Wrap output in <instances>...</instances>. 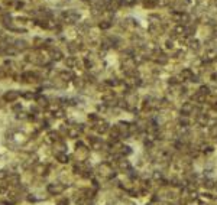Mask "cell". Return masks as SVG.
I'll use <instances>...</instances> for the list:
<instances>
[{
	"instance_id": "19",
	"label": "cell",
	"mask_w": 217,
	"mask_h": 205,
	"mask_svg": "<svg viewBox=\"0 0 217 205\" xmlns=\"http://www.w3.org/2000/svg\"><path fill=\"white\" fill-rule=\"evenodd\" d=\"M36 171H38V173H43L45 172V168H43L42 165L41 166H36Z\"/></svg>"
},
{
	"instance_id": "4",
	"label": "cell",
	"mask_w": 217,
	"mask_h": 205,
	"mask_svg": "<svg viewBox=\"0 0 217 205\" xmlns=\"http://www.w3.org/2000/svg\"><path fill=\"white\" fill-rule=\"evenodd\" d=\"M13 43H15L13 46H15L18 51H25V49H28V46H29L28 42H26V41H23V39H18V41H15Z\"/></svg>"
},
{
	"instance_id": "8",
	"label": "cell",
	"mask_w": 217,
	"mask_h": 205,
	"mask_svg": "<svg viewBox=\"0 0 217 205\" xmlns=\"http://www.w3.org/2000/svg\"><path fill=\"white\" fill-rule=\"evenodd\" d=\"M7 181H9V184L10 185H18L19 184V175H10V176H7ZM7 184V185H9Z\"/></svg>"
},
{
	"instance_id": "2",
	"label": "cell",
	"mask_w": 217,
	"mask_h": 205,
	"mask_svg": "<svg viewBox=\"0 0 217 205\" xmlns=\"http://www.w3.org/2000/svg\"><path fill=\"white\" fill-rule=\"evenodd\" d=\"M64 191V186L59 184H49L48 185V192L52 195H56V194H61Z\"/></svg>"
},
{
	"instance_id": "16",
	"label": "cell",
	"mask_w": 217,
	"mask_h": 205,
	"mask_svg": "<svg viewBox=\"0 0 217 205\" xmlns=\"http://www.w3.org/2000/svg\"><path fill=\"white\" fill-rule=\"evenodd\" d=\"M48 137H49L51 140H56V133H54V131H51V133L48 134Z\"/></svg>"
},
{
	"instance_id": "12",
	"label": "cell",
	"mask_w": 217,
	"mask_h": 205,
	"mask_svg": "<svg viewBox=\"0 0 217 205\" xmlns=\"http://www.w3.org/2000/svg\"><path fill=\"white\" fill-rule=\"evenodd\" d=\"M110 26H111V22H108V20H103L100 23V28L101 29H108Z\"/></svg>"
},
{
	"instance_id": "14",
	"label": "cell",
	"mask_w": 217,
	"mask_h": 205,
	"mask_svg": "<svg viewBox=\"0 0 217 205\" xmlns=\"http://www.w3.org/2000/svg\"><path fill=\"white\" fill-rule=\"evenodd\" d=\"M16 117H18V119H22V120L28 119V116H26V114H25V113H21V111H19V113H18V116H16Z\"/></svg>"
},
{
	"instance_id": "3",
	"label": "cell",
	"mask_w": 217,
	"mask_h": 205,
	"mask_svg": "<svg viewBox=\"0 0 217 205\" xmlns=\"http://www.w3.org/2000/svg\"><path fill=\"white\" fill-rule=\"evenodd\" d=\"M19 96H21V94H19L18 91H13V90H12V91H7V93L3 96V98H4V101H9V103H12V101L18 100Z\"/></svg>"
},
{
	"instance_id": "18",
	"label": "cell",
	"mask_w": 217,
	"mask_h": 205,
	"mask_svg": "<svg viewBox=\"0 0 217 205\" xmlns=\"http://www.w3.org/2000/svg\"><path fill=\"white\" fill-rule=\"evenodd\" d=\"M23 97H25V98H33V97H35V94H33V93H25V94H23Z\"/></svg>"
},
{
	"instance_id": "5",
	"label": "cell",
	"mask_w": 217,
	"mask_h": 205,
	"mask_svg": "<svg viewBox=\"0 0 217 205\" xmlns=\"http://www.w3.org/2000/svg\"><path fill=\"white\" fill-rule=\"evenodd\" d=\"M49 55H51V58L55 59V61H61V59L64 58V54H62L59 49H51V51H49Z\"/></svg>"
},
{
	"instance_id": "9",
	"label": "cell",
	"mask_w": 217,
	"mask_h": 205,
	"mask_svg": "<svg viewBox=\"0 0 217 205\" xmlns=\"http://www.w3.org/2000/svg\"><path fill=\"white\" fill-rule=\"evenodd\" d=\"M36 100H38V104H39L41 107H48V104H49V103H48V98L42 97V96H38Z\"/></svg>"
},
{
	"instance_id": "1",
	"label": "cell",
	"mask_w": 217,
	"mask_h": 205,
	"mask_svg": "<svg viewBox=\"0 0 217 205\" xmlns=\"http://www.w3.org/2000/svg\"><path fill=\"white\" fill-rule=\"evenodd\" d=\"M62 18H64L67 22L73 23V22L80 20V13H77V12H74V10H68V12H64V13H62Z\"/></svg>"
},
{
	"instance_id": "13",
	"label": "cell",
	"mask_w": 217,
	"mask_h": 205,
	"mask_svg": "<svg viewBox=\"0 0 217 205\" xmlns=\"http://www.w3.org/2000/svg\"><path fill=\"white\" fill-rule=\"evenodd\" d=\"M6 178H7V172L4 169H0V181L1 179H6Z\"/></svg>"
},
{
	"instance_id": "20",
	"label": "cell",
	"mask_w": 217,
	"mask_h": 205,
	"mask_svg": "<svg viewBox=\"0 0 217 205\" xmlns=\"http://www.w3.org/2000/svg\"><path fill=\"white\" fill-rule=\"evenodd\" d=\"M13 110L19 111V110H22V106H21V104H16V106H13Z\"/></svg>"
},
{
	"instance_id": "21",
	"label": "cell",
	"mask_w": 217,
	"mask_h": 205,
	"mask_svg": "<svg viewBox=\"0 0 217 205\" xmlns=\"http://www.w3.org/2000/svg\"><path fill=\"white\" fill-rule=\"evenodd\" d=\"M68 204V201H67V199H62V201H59V202H58V205H67Z\"/></svg>"
},
{
	"instance_id": "7",
	"label": "cell",
	"mask_w": 217,
	"mask_h": 205,
	"mask_svg": "<svg viewBox=\"0 0 217 205\" xmlns=\"http://www.w3.org/2000/svg\"><path fill=\"white\" fill-rule=\"evenodd\" d=\"M22 78L26 80L28 82H32V81L36 80V74H35V72H25V74L22 75Z\"/></svg>"
},
{
	"instance_id": "15",
	"label": "cell",
	"mask_w": 217,
	"mask_h": 205,
	"mask_svg": "<svg viewBox=\"0 0 217 205\" xmlns=\"http://www.w3.org/2000/svg\"><path fill=\"white\" fill-rule=\"evenodd\" d=\"M74 84H76V87H81L83 85V81H81L80 78H76V80H74Z\"/></svg>"
},
{
	"instance_id": "6",
	"label": "cell",
	"mask_w": 217,
	"mask_h": 205,
	"mask_svg": "<svg viewBox=\"0 0 217 205\" xmlns=\"http://www.w3.org/2000/svg\"><path fill=\"white\" fill-rule=\"evenodd\" d=\"M59 77H61V80H64V81H71V80L74 78L73 72H71V71H67V69L61 71V72H59Z\"/></svg>"
},
{
	"instance_id": "10",
	"label": "cell",
	"mask_w": 217,
	"mask_h": 205,
	"mask_svg": "<svg viewBox=\"0 0 217 205\" xmlns=\"http://www.w3.org/2000/svg\"><path fill=\"white\" fill-rule=\"evenodd\" d=\"M76 64H77V59L74 58V56H68V58L65 59V65H67L68 68H73Z\"/></svg>"
},
{
	"instance_id": "17",
	"label": "cell",
	"mask_w": 217,
	"mask_h": 205,
	"mask_svg": "<svg viewBox=\"0 0 217 205\" xmlns=\"http://www.w3.org/2000/svg\"><path fill=\"white\" fill-rule=\"evenodd\" d=\"M7 188H9V185H7V186H6V185H1V186H0V192H1V194H6Z\"/></svg>"
},
{
	"instance_id": "11",
	"label": "cell",
	"mask_w": 217,
	"mask_h": 205,
	"mask_svg": "<svg viewBox=\"0 0 217 205\" xmlns=\"http://www.w3.org/2000/svg\"><path fill=\"white\" fill-rule=\"evenodd\" d=\"M56 159L59 160L61 163H65V162H68V158L65 156L64 153H56Z\"/></svg>"
}]
</instances>
